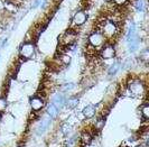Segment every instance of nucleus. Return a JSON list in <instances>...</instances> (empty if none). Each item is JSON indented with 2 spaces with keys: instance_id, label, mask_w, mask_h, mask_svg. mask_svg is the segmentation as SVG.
Listing matches in <instances>:
<instances>
[{
  "instance_id": "nucleus-15",
  "label": "nucleus",
  "mask_w": 149,
  "mask_h": 147,
  "mask_svg": "<svg viewBox=\"0 0 149 147\" xmlns=\"http://www.w3.org/2000/svg\"><path fill=\"white\" fill-rule=\"evenodd\" d=\"M81 141L84 145H90L92 141V135L89 132H83L81 134Z\"/></svg>"
},
{
  "instance_id": "nucleus-16",
  "label": "nucleus",
  "mask_w": 149,
  "mask_h": 147,
  "mask_svg": "<svg viewBox=\"0 0 149 147\" xmlns=\"http://www.w3.org/2000/svg\"><path fill=\"white\" fill-rule=\"evenodd\" d=\"M139 43H140V38L128 43V50H129V52L130 53H134V52L137 51L138 50V46H139Z\"/></svg>"
},
{
  "instance_id": "nucleus-9",
  "label": "nucleus",
  "mask_w": 149,
  "mask_h": 147,
  "mask_svg": "<svg viewBox=\"0 0 149 147\" xmlns=\"http://www.w3.org/2000/svg\"><path fill=\"white\" fill-rule=\"evenodd\" d=\"M65 102H66V99H65L64 94H62V93H56L52 99V103L58 110H61L65 106Z\"/></svg>"
},
{
  "instance_id": "nucleus-19",
  "label": "nucleus",
  "mask_w": 149,
  "mask_h": 147,
  "mask_svg": "<svg viewBox=\"0 0 149 147\" xmlns=\"http://www.w3.org/2000/svg\"><path fill=\"white\" fill-rule=\"evenodd\" d=\"M60 60H61V62H62V64H64V65H68V64H70V62H71V56H70L68 54H62Z\"/></svg>"
},
{
  "instance_id": "nucleus-6",
  "label": "nucleus",
  "mask_w": 149,
  "mask_h": 147,
  "mask_svg": "<svg viewBox=\"0 0 149 147\" xmlns=\"http://www.w3.org/2000/svg\"><path fill=\"white\" fill-rule=\"evenodd\" d=\"M100 56L104 60H109V59H113L116 56V48L113 45H105L101 48V52H100Z\"/></svg>"
},
{
  "instance_id": "nucleus-24",
  "label": "nucleus",
  "mask_w": 149,
  "mask_h": 147,
  "mask_svg": "<svg viewBox=\"0 0 149 147\" xmlns=\"http://www.w3.org/2000/svg\"><path fill=\"white\" fill-rule=\"evenodd\" d=\"M75 88V84L74 83H66L64 87H63V90L64 91H70V90H72V89Z\"/></svg>"
},
{
  "instance_id": "nucleus-14",
  "label": "nucleus",
  "mask_w": 149,
  "mask_h": 147,
  "mask_svg": "<svg viewBox=\"0 0 149 147\" xmlns=\"http://www.w3.org/2000/svg\"><path fill=\"white\" fill-rule=\"evenodd\" d=\"M65 104L67 106V108L74 109V108L77 107V104H79V98H77V97H72V98H70L68 100H66Z\"/></svg>"
},
{
  "instance_id": "nucleus-13",
  "label": "nucleus",
  "mask_w": 149,
  "mask_h": 147,
  "mask_svg": "<svg viewBox=\"0 0 149 147\" xmlns=\"http://www.w3.org/2000/svg\"><path fill=\"white\" fill-rule=\"evenodd\" d=\"M58 111L60 110H58L53 103H49V104H48V107H47V115L52 118V119H56V118H57Z\"/></svg>"
},
{
  "instance_id": "nucleus-23",
  "label": "nucleus",
  "mask_w": 149,
  "mask_h": 147,
  "mask_svg": "<svg viewBox=\"0 0 149 147\" xmlns=\"http://www.w3.org/2000/svg\"><path fill=\"white\" fill-rule=\"evenodd\" d=\"M70 128H71V127L67 125V124H63L62 127H61V132H63L64 135H67V134L70 132Z\"/></svg>"
},
{
  "instance_id": "nucleus-4",
  "label": "nucleus",
  "mask_w": 149,
  "mask_h": 147,
  "mask_svg": "<svg viewBox=\"0 0 149 147\" xmlns=\"http://www.w3.org/2000/svg\"><path fill=\"white\" fill-rule=\"evenodd\" d=\"M129 91L131 92V94L134 96H141L142 93H145V85L141 81L139 80H132L128 85Z\"/></svg>"
},
{
  "instance_id": "nucleus-20",
  "label": "nucleus",
  "mask_w": 149,
  "mask_h": 147,
  "mask_svg": "<svg viewBox=\"0 0 149 147\" xmlns=\"http://www.w3.org/2000/svg\"><path fill=\"white\" fill-rule=\"evenodd\" d=\"M7 100H6V98H3V97H0V112H3V111L7 109Z\"/></svg>"
},
{
  "instance_id": "nucleus-3",
  "label": "nucleus",
  "mask_w": 149,
  "mask_h": 147,
  "mask_svg": "<svg viewBox=\"0 0 149 147\" xmlns=\"http://www.w3.org/2000/svg\"><path fill=\"white\" fill-rule=\"evenodd\" d=\"M35 55V45L34 43L30 42H26L22 45L20 47V56L24 60L31 59Z\"/></svg>"
},
{
  "instance_id": "nucleus-17",
  "label": "nucleus",
  "mask_w": 149,
  "mask_h": 147,
  "mask_svg": "<svg viewBox=\"0 0 149 147\" xmlns=\"http://www.w3.org/2000/svg\"><path fill=\"white\" fill-rule=\"evenodd\" d=\"M119 69H120V63L119 62H116V63H113V64L110 65L109 70H108V73H109V75H114V74L119 71Z\"/></svg>"
},
{
  "instance_id": "nucleus-18",
  "label": "nucleus",
  "mask_w": 149,
  "mask_h": 147,
  "mask_svg": "<svg viewBox=\"0 0 149 147\" xmlns=\"http://www.w3.org/2000/svg\"><path fill=\"white\" fill-rule=\"evenodd\" d=\"M134 8H136V10L139 11V13L145 11V2H143L142 0H136V2H134Z\"/></svg>"
},
{
  "instance_id": "nucleus-8",
  "label": "nucleus",
  "mask_w": 149,
  "mask_h": 147,
  "mask_svg": "<svg viewBox=\"0 0 149 147\" xmlns=\"http://www.w3.org/2000/svg\"><path fill=\"white\" fill-rule=\"evenodd\" d=\"M51 120H52V118L49 117L48 115L42 119V121L39 123V125L37 127V130H36L37 135H42V134H44L48 129V127L51 125Z\"/></svg>"
},
{
  "instance_id": "nucleus-11",
  "label": "nucleus",
  "mask_w": 149,
  "mask_h": 147,
  "mask_svg": "<svg viewBox=\"0 0 149 147\" xmlns=\"http://www.w3.org/2000/svg\"><path fill=\"white\" fill-rule=\"evenodd\" d=\"M86 19H88V16L84 11H77L73 17V22L76 26H81L86 22Z\"/></svg>"
},
{
  "instance_id": "nucleus-7",
  "label": "nucleus",
  "mask_w": 149,
  "mask_h": 147,
  "mask_svg": "<svg viewBox=\"0 0 149 147\" xmlns=\"http://www.w3.org/2000/svg\"><path fill=\"white\" fill-rule=\"evenodd\" d=\"M45 106V101L43 98L40 97H34L30 99V107L33 111H39L44 108Z\"/></svg>"
},
{
  "instance_id": "nucleus-1",
  "label": "nucleus",
  "mask_w": 149,
  "mask_h": 147,
  "mask_svg": "<svg viewBox=\"0 0 149 147\" xmlns=\"http://www.w3.org/2000/svg\"><path fill=\"white\" fill-rule=\"evenodd\" d=\"M101 29H102V35L104 36V38H113V37L117 35V33H118V27H117V25L114 24L113 22L111 20H107V22L102 25V27H101Z\"/></svg>"
},
{
  "instance_id": "nucleus-2",
  "label": "nucleus",
  "mask_w": 149,
  "mask_h": 147,
  "mask_svg": "<svg viewBox=\"0 0 149 147\" xmlns=\"http://www.w3.org/2000/svg\"><path fill=\"white\" fill-rule=\"evenodd\" d=\"M89 43L94 48H102L104 46L105 38L100 32H95L89 36Z\"/></svg>"
},
{
  "instance_id": "nucleus-22",
  "label": "nucleus",
  "mask_w": 149,
  "mask_h": 147,
  "mask_svg": "<svg viewBox=\"0 0 149 147\" xmlns=\"http://www.w3.org/2000/svg\"><path fill=\"white\" fill-rule=\"evenodd\" d=\"M140 59H141L142 61H145V62H148V60H149V50L148 48L143 50V51L140 53Z\"/></svg>"
},
{
  "instance_id": "nucleus-21",
  "label": "nucleus",
  "mask_w": 149,
  "mask_h": 147,
  "mask_svg": "<svg viewBox=\"0 0 149 147\" xmlns=\"http://www.w3.org/2000/svg\"><path fill=\"white\" fill-rule=\"evenodd\" d=\"M141 115H142V117L145 118V119L149 118V106H148V104H145V106H142Z\"/></svg>"
},
{
  "instance_id": "nucleus-26",
  "label": "nucleus",
  "mask_w": 149,
  "mask_h": 147,
  "mask_svg": "<svg viewBox=\"0 0 149 147\" xmlns=\"http://www.w3.org/2000/svg\"><path fill=\"white\" fill-rule=\"evenodd\" d=\"M40 2H42V0H35L34 4H33V6H31V8H33V9H36V8L40 5Z\"/></svg>"
},
{
  "instance_id": "nucleus-25",
  "label": "nucleus",
  "mask_w": 149,
  "mask_h": 147,
  "mask_svg": "<svg viewBox=\"0 0 149 147\" xmlns=\"http://www.w3.org/2000/svg\"><path fill=\"white\" fill-rule=\"evenodd\" d=\"M113 1H114V4H116V5H118V6H123L128 0H113Z\"/></svg>"
},
{
  "instance_id": "nucleus-28",
  "label": "nucleus",
  "mask_w": 149,
  "mask_h": 147,
  "mask_svg": "<svg viewBox=\"0 0 149 147\" xmlns=\"http://www.w3.org/2000/svg\"><path fill=\"white\" fill-rule=\"evenodd\" d=\"M105 1H108V0H105Z\"/></svg>"
},
{
  "instance_id": "nucleus-10",
  "label": "nucleus",
  "mask_w": 149,
  "mask_h": 147,
  "mask_svg": "<svg viewBox=\"0 0 149 147\" xmlns=\"http://www.w3.org/2000/svg\"><path fill=\"white\" fill-rule=\"evenodd\" d=\"M138 38H139V36H138V33H137L136 24H134V22H131L130 26H129L128 33H127V43H130V42L136 41V39H138Z\"/></svg>"
},
{
  "instance_id": "nucleus-12",
  "label": "nucleus",
  "mask_w": 149,
  "mask_h": 147,
  "mask_svg": "<svg viewBox=\"0 0 149 147\" xmlns=\"http://www.w3.org/2000/svg\"><path fill=\"white\" fill-rule=\"evenodd\" d=\"M95 112H97V107L93 106V104H89V106H86V107L83 109V115H84V117L89 118V119L92 117H94Z\"/></svg>"
},
{
  "instance_id": "nucleus-5",
  "label": "nucleus",
  "mask_w": 149,
  "mask_h": 147,
  "mask_svg": "<svg viewBox=\"0 0 149 147\" xmlns=\"http://www.w3.org/2000/svg\"><path fill=\"white\" fill-rule=\"evenodd\" d=\"M75 39H76V34L74 30H67L61 36L60 42L64 46H71L75 42Z\"/></svg>"
},
{
  "instance_id": "nucleus-27",
  "label": "nucleus",
  "mask_w": 149,
  "mask_h": 147,
  "mask_svg": "<svg viewBox=\"0 0 149 147\" xmlns=\"http://www.w3.org/2000/svg\"><path fill=\"white\" fill-rule=\"evenodd\" d=\"M47 4H48V0H44V1H43V4L40 5L42 9H45V8H46V6H47Z\"/></svg>"
}]
</instances>
